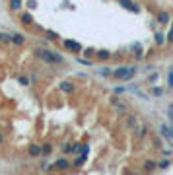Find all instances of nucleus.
<instances>
[{
	"instance_id": "nucleus-11",
	"label": "nucleus",
	"mask_w": 173,
	"mask_h": 175,
	"mask_svg": "<svg viewBox=\"0 0 173 175\" xmlns=\"http://www.w3.org/2000/svg\"><path fill=\"white\" fill-rule=\"evenodd\" d=\"M142 167H144V171H148V173H152L156 167H158V163H156L154 160H144V163H142Z\"/></svg>"
},
{
	"instance_id": "nucleus-21",
	"label": "nucleus",
	"mask_w": 173,
	"mask_h": 175,
	"mask_svg": "<svg viewBox=\"0 0 173 175\" xmlns=\"http://www.w3.org/2000/svg\"><path fill=\"white\" fill-rule=\"evenodd\" d=\"M152 93H154L156 97H160V95H164V89H161V88H154V89H152Z\"/></svg>"
},
{
	"instance_id": "nucleus-23",
	"label": "nucleus",
	"mask_w": 173,
	"mask_h": 175,
	"mask_svg": "<svg viewBox=\"0 0 173 175\" xmlns=\"http://www.w3.org/2000/svg\"><path fill=\"white\" fill-rule=\"evenodd\" d=\"M20 84H22V86H27V84H29V80H27L25 76H20Z\"/></svg>"
},
{
	"instance_id": "nucleus-22",
	"label": "nucleus",
	"mask_w": 173,
	"mask_h": 175,
	"mask_svg": "<svg viewBox=\"0 0 173 175\" xmlns=\"http://www.w3.org/2000/svg\"><path fill=\"white\" fill-rule=\"evenodd\" d=\"M117 109H119V113H127V105L124 103H117Z\"/></svg>"
},
{
	"instance_id": "nucleus-4",
	"label": "nucleus",
	"mask_w": 173,
	"mask_h": 175,
	"mask_svg": "<svg viewBox=\"0 0 173 175\" xmlns=\"http://www.w3.org/2000/svg\"><path fill=\"white\" fill-rule=\"evenodd\" d=\"M124 126H127V130H136L138 129V117L134 113H128L124 117Z\"/></svg>"
},
{
	"instance_id": "nucleus-27",
	"label": "nucleus",
	"mask_w": 173,
	"mask_h": 175,
	"mask_svg": "<svg viewBox=\"0 0 173 175\" xmlns=\"http://www.w3.org/2000/svg\"><path fill=\"white\" fill-rule=\"evenodd\" d=\"M2 142H4V134H2V132H0V144H2Z\"/></svg>"
},
{
	"instance_id": "nucleus-9",
	"label": "nucleus",
	"mask_w": 173,
	"mask_h": 175,
	"mask_svg": "<svg viewBox=\"0 0 173 175\" xmlns=\"http://www.w3.org/2000/svg\"><path fill=\"white\" fill-rule=\"evenodd\" d=\"M20 22H22L25 27H29V25H33V16H31L29 12H25V14L20 16Z\"/></svg>"
},
{
	"instance_id": "nucleus-12",
	"label": "nucleus",
	"mask_w": 173,
	"mask_h": 175,
	"mask_svg": "<svg viewBox=\"0 0 173 175\" xmlns=\"http://www.w3.org/2000/svg\"><path fill=\"white\" fill-rule=\"evenodd\" d=\"M10 41L16 43V45H23L25 43V37L22 33H12V35H10Z\"/></svg>"
},
{
	"instance_id": "nucleus-17",
	"label": "nucleus",
	"mask_w": 173,
	"mask_h": 175,
	"mask_svg": "<svg viewBox=\"0 0 173 175\" xmlns=\"http://www.w3.org/2000/svg\"><path fill=\"white\" fill-rule=\"evenodd\" d=\"M82 53H84V57H86V58H92V57H96V53H97V51L90 47V49H84Z\"/></svg>"
},
{
	"instance_id": "nucleus-25",
	"label": "nucleus",
	"mask_w": 173,
	"mask_h": 175,
	"mask_svg": "<svg viewBox=\"0 0 173 175\" xmlns=\"http://www.w3.org/2000/svg\"><path fill=\"white\" fill-rule=\"evenodd\" d=\"M156 80H158V72H154V74H152V76H150V80H148V82H150V84H154Z\"/></svg>"
},
{
	"instance_id": "nucleus-7",
	"label": "nucleus",
	"mask_w": 173,
	"mask_h": 175,
	"mask_svg": "<svg viewBox=\"0 0 173 175\" xmlns=\"http://www.w3.org/2000/svg\"><path fill=\"white\" fill-rule=\"evenodd\" d=\"M169 20H171V16H169V12H165V10H161V12H158V16H156V22L158 24H169Z\"/></svg>"
},
{
	"instance_id": "nucleus-1",
	"label": "nucleus",
	"mask_w": 173,
	"mask_h": 175,
	"mask_svg": "<svg viewBox=\"0 0 173 175\" xmlns=\"http://www.w3.org/2000/svg\"><path fill=\"white\" fill-rule=\"evenodd\" d=\"M35 55H37V58H41L45 64H51V66H62L64 64V58H62L56 51L39 47V49H35Z\"/></svg>"
},
{
	"instance_id": "nucleus-24",
	"label": "nucleus",
	"mask_w": 173,
	"mask_h": 175,
	"mask_svg": "<svg viewBox=\"0 0 173 175\" xmlns=\"http://www.w3.org/2000/svg\"><path fill=\"white\" fill-rule=\"evenodd\" d=\"M158 166H160V167H164V169H165L167 166H169V160H161V162L158 163Z\"/></svg>"
},
{
	"instance_id": "nucleus-8",
	"label": "nucleus",
	"mask_w": 173,
	"mask_h": 175,
	"mask_svg": "<svg viewBox=\"0 0 173 175\" xmlns=\"http://www.w3.org/2000/svg\"><path fill=\"white\" fill-rule=\"evenodd\" d=\"M55 167L59 169V171H66V169L70 167V162H68L66 158H59V160L55 162Z\"/></svg>"
},
{
	"instance_id": "nucleus-18",
	"label": "nucleus",
	"mask_w": 173,
	"mask_h": 175,
	"mask_svg": "<svg viewBox=\"0 0 173 175\" xmlns=\"http://www.w3.org/2000/svg\"><path fill=\"white\" fill-rule=\"evenodd\" d=\"M156 43H158V45H164V43H165V35H164V33H156Z\"/></svg>"
},
{
	"instance_id": "nucleus-2",
	"label": "nucleus",
	"mask_w": 173,
	"mask_h": 175,
	"mask_svg": "<svg viewBox=\"0 0 173 175\" xmlns=\"http://www.w3.org/2000/svg\"><path fill=\"white\" fill-rule=\"evenodd\" d=\"M136 70H138V68L136 66H117L113 70V74L111 76L115 78V80H123V82H127V80H132L134 78V74H136Z\"/></svg>"
},
{
	"instance_id": "nucleus-5",
	"label": "nucleus",
	"mask_w": 173,
	"mask_h": 175,
	"mask_svg": "<svg viewBox=\"0 0 173 175\" xmlns=\"http://www.w3.org/2000/svg\"><path fill=\"white\" fill-rule=\"evenodd\" d=\"M119 4H121V6H123L124 10L132 12V14H138V12H140V6L134 2V0H119Z\"/></svg>"
},
{
	"instance_id": "nucleus-20",
	"label": "nucleus",
	"mask_w": 173,
	"mask_h": 175,
	"mask_svg": "<svg viewBox=\"0 0 173 175\" xmlns=\"http://www.w3.org/2000/svg\"><path fill=\"white\" fill-rule=\"evenodd\" d=\"M167 41H169V43H173V22H171V25H169V31H167Z\"/></svg>"
},
{
	"instance_id": "nucleus-6",
	"label": "nucleus",
	"mask_w": 173,
	"mask_h": 175,
	"mask_svg": "<svg viewBox=\"0 0 173 175\" xmlns=\"http://www.w3.org/2000/svg\"><path fill=\"white\" fill-rule=\"evenodd\" d=\"M59 89H60V92H64V93H74L76 92V86L72 82H60L59 84Z\"/></svg>"
},
{
	"instance_id": "nucleus-13",
	"label": "nucleus",
	"mask_w": 173,
	"mask_h": 175,
	"mask_svg": "<svg viewBox=\"0 0 173 175\" xmlns=\"http://www.w3.org/2000/svg\"><path fill=\"white\" fill-rule=\"evenodd\" d=\"M8 6H10V10H12V12H18V10L22 8V0H10Z\"/></svg>"
},
{
	"instance_id": "nucleus-3",
	"label": "nucleus",
	"mask_w": 173,
	"mask_h": 175,
	"mask_svg": "<svg viewBox=\"0 0 173 175\" xmlns=\"http://www.w3.org/2000/svg\"><path fill=\"white\" fill-rule=\"evenodd\" d=\"M62 45H64V49L68 53H72V55H80V53L84 51V47L78 43V41H72V39H64V41H62Z\"/></svg>"
},
{
	"instance_id": "nucleus-16",
	"label": "nucleus",
	"mask_w": 173,
	"mask_h": 175,
	"mask_svg": "<svg viewBox=\"0 0 173 175\" xmlns=\"http://www.w3.org/2000/svg\"><path fill=\"white\" fill-rule=\"evenodd\" d=\"M45 35L49 37L51 41H56V39H60V35H59V33H55V31H51V29H45Z\"/></svg>"
},
{
	"instance_id": "nucleus-14",
	"label": "nucleus",
	"mask_w": 173,
	"mask_h": 175,
	"mask_svg": "<svg viewBox=\"0 0 173 175\" xmlns=\"http://www.w3.org/2000/svg\"><path fill=\"white\" fill-rule=\"evenodd\" d=\"M29 156H33V158L41 156V146H37V144H31V146H29Z\"/></svg>"
},
{
	"instance_id": "nucleus-15",
	"label": "nucleus",
	"mask_w": 173,
	"mask_h": 175,
	"mask_svg": "<svg viewBox=\"0 0 173 175\" xmlns=\"http://www.w3.org/2000/svg\"><path fill=\"white\" fill-rule=\"evenodd\" d=\"M51 152H53V144H49V142H47V144L41 146V154H43V156H49Z\"/></svg>"
},
{
	"instance_id": "nucleus-10",
	"label": "nucleus",
	"mask_w": 173,
	"mask_h": 175,
	"mask_svg": "<svg viewBox=\"0 0 173 175\" xmlns=\"http://www.w3.org/2000/svg\"><path fill=\"white\" fill-rule=\"evenodd\" d=\"M96 58H97V60H101V62H105V60H109V58H111V53H109L107 49H101V51L96 53Z\"/></svg>"
},
{
	"instance_id": "nucleus-28",
	"label": "nucleus",
	"mask_w": 173,
	"mask_h": 175,
	"mask_svg": "<svg viewBox=\"0 0 173 175\" xmlns=\"http://www.w3.org/2000/svg\"><path fill=\"white\" fill-rule=\"evenodd\" d=\"M2 37H6V35H2V33H0V41H2Z\"/></svg>"
},
{
	"instance_id": "nucleus-19",
	"label": "nucleus",
	"mask_w": 173,
	"mask_h": 175,
	"mask_svg": "<svg viewBox=\"0 0 173 175\" xmlns=\"http://www.w3.org/2000/svg\"><path fill=\"white\" fill-rule=\"evenodd\" d=\"M167 86L173 88V68H169V72H167Z\"/></svg>"
},
{
	"instance_id": "nucleus-26",
	"label": "nucleus",
	"mask_w": 173,
	"mask_h": 175,
	"mask_svg": "<svg viewBox=\"0 0 173 175\" xmlns=\"http://www.w3.org/2000/svg\"><path fill=\"white\" fill-rule=\"evenodd\" d=\"M167 138H173V126L169 129V132H167Z\"/></svg>"
}]
</instances>
